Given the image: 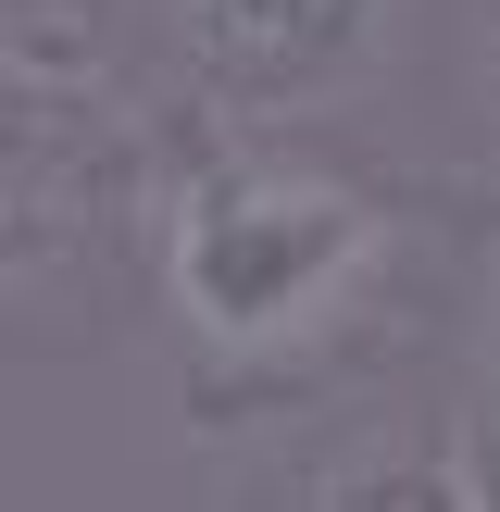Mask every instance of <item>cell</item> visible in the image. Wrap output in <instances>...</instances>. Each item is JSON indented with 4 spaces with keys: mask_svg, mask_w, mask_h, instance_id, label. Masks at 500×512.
<instances>
[{
    "mask_svg": "<svg viewBox=\"0 0 500 512\" xmlns=\"http://www.w3.org/2000/svg\"><path fill=\"white\" fill-rule=\"evenodd\" d=\"M463 238L475 213L375 163L363 138L163 125L138 188V313L175 338L188 413L263 438L450 363Z\"/></svg>",
    "mask_w": 500,
    "mask_h": 512,
    "instance_id": "6da1fadb",
    "label": "cell"
},
{
    "mask_svg": "<svg viewBox=\"0 0 500 512\" xmlns=\"http://www.w3.org/2000/svg\"><path fill=\"white\" fill-rule=\"evenodd\" d=\"M425 0H100V63L150 125L363 138L413 63Z\"/></svg>",
    "mask_w": 500,
    "mask_h": 512,
    "instance_id": "3957f363",
    "label": "cell"
},
{
    "mask_svg": "<svg viewBox=\"0 0 500 512\" xmlns=\"http://www.w3.org/2000/svg\"><path fill=\"white\" fill-rule=\"evenodd\" d=\"M0 63H100V0H0Z\"/></svg>",
    "mask_w": 500,
    "mask_h": 512,
    "instance_id": "8992f818",
    "label": "cell"
},
{
    "mask_svg": "<svg viewBox=\"0 0 500 512\" xmlns=\"http://www.w3.org/2000/svg\"><path fill=\"white\" fill-rule=\"evenodd\" d=\"M150 138L113 63H0V350H88L138 300Z\"/></svg>",
    "mask_w": 500,
    "mask_h": 512,
    "instance_id": "7a4b0ae2",
    "label": "cell"
},
{
    "mask_svg": "<svg viewBox=\"0 0 500 512\" xmlns=\"http://www.w3.org/2000/svg\"><path fill=\"white\" fill-rule=\"evenodd\" d=\"M450 375H463L475 425L500 438V225H488V213H475V238H463V313H450Z\"/></svg>",
    "mask_w": 500,
    "mask_h": 512,
    "instance_id": "5b68a950",
    "label": "cell"
},
{
    "mask_svg": "<svg viewBox=\"0 0 500 512\" xmlns=\"http://www.w3.org/2000/svg\"><path fill=\"white\" fill-rule=\"evenodd\" d=\"M238 512H500L463 375L425 363L363 400H325L300 425H263Z\"/></svg>",
    "mask_w": 500,
    "mask_h": 512,
    "instance_id": "277c9868",
    "label": "cell"
}]
</instances>
